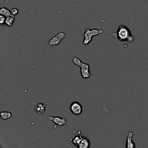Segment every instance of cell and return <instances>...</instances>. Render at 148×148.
Here are the masks:
<instances>
[{
	"label": "cell",
	"instance_id": "obj_1",
	"mask_svg": "<svg viewBox=\"0 0 148 148\" xmlns=\"http://www.w3.org/2000/svg\"><path fill=\"white\" fill-rule=\"evenodd\" d=\"M112 36L121 42L132 43L134 40V37L130 29L127 26L124 25H121L119 26L116 31L112 33Z\"/></svg>",
	"mask_w": 148,
	"mask_h": 148
},
{
	"label": "cell",
	"instance_id": "obj_13",
	"mask_svg": "<svg viewBox=\"0 0 148 148\" xmlns=\"http://www.w3.org/2000/svg\"><path fill=\"white\" fill-rule=\"evenodd\" d=\"M0 116H1V119L7 120L11 118L12 114L9 111H1V114H0Z\"/></svg>",
	"mask_w": 148,
	"mask_h": 148
},
{
	"label": "cell",
	"instance_id": "obj_12",
	"mask_svg": "<svg viewBox=\"0 0 148 148\" xmlns=\"http://www.w3.org/2000/svg\"><path fill=\"white\" fill-rule=\"evenodd\" d=\"M0 14H2V15L6 16V17L12 15L11 13V11L4 7H1V9H0Z\"/></svg>",
	"mask_w": 148,
	"mask_h": 148
},
{
	"label": "cell",
	"instance_id": "obj_11",
	"mask_svg": "<svg viewBox=\"0 0 148 148\" xmlns=\"http://www.w3.org/2000/svg\"><path fill=\"white\" fill-rule=\"evenodd\" d=\"M14 16L11 15V16H7L6 17V20H5V23L4 24L6 25L8 27H12L14 24Z\"/></svg>",
	"mask_w": 148,
	"mask_h": 148
},
{
	"label": "cell",
	"instance_id": "obj_14",
	"mask_svg": "<svg viewBox=\"0 0 148 148\" xmlns=\"http://www.w3.org/2000/svg\"><path fill=\"white\" fill-rule=\"evenodd\" d=\"M10 11H11L12 14L13 16H14V17H15L16 15H17V14H18V12H19L18 10H17V8L12 9V10H10Z\"/></svg>",
	"mask_w": 148,
	"mask_h": 148
},
{
	"label": "cell",
	"instance_id": "obj_10",
	"mask_svg": "<svg viewBox=\"0 0 148 148\" xmlns=\"http://www.w3.org/2000/svg\"><path fill=\"white\" fill-rule=\"evenodd\" d=\"M90 146V142L88 138L84 137L81 140L80 143L79 145V148H89Z\"/></svg>",
	"mask_w": 148,
	"mask_h": 148
},
{
	"label": "cell",
	"instance_id": "obj_15",
	"mask_svg": "<svg viewBox=\"0 0 148 148\" xmlns=\"http://www.w3.org/2000/svg\"><path fill=\"white\" fill-rule=\"evenodd\" d=\"M6 16L4 15H2V14H1L0 15V24H4V23H5V20H6Z\"/></svg>",
	"mask_w": 148,
	"mask_h": 148
},
{
	"label": "cell",
	"instance_id": "obj_3",
	"mask_svg": "<svg viewBox=\"0 0 148 148\" xmlns=\"http://www.w3.org/2000/svg\"><path fill=\"white\" fill-rule=\"evenodd\" d=\"M103 33V30H100V29L87 28L83 34L84 39H83V41H82V44L83 45L89 44V43L92 41V38H93L94 36H96L100 34H102Z\"/></svg>",
	"mask_w": 148,
	"mask_h": 148
},
{
	"label": "cell",
	"instance_id": "obj_6",
	"mask_svg": "<svg viewBox=\"0 0 148 148\" xmlns=\"http://www.w3.org/2000/svg\"><path fill=\"white\" fill-rule=\"evenodd\" d=\"M84 137V135L82 134V132L80 130L77 132L76 134L75 135V137H72V138H70L69 140V145H70L72 147H79V143H80L81 140Z\"/></svg>",
	"mask_w": 148,
	"mask_h": 148
},
{
	"label": "cell",
	"instance_id": "obj_7",
	"mask_svg": "<svg viewBox=\"0 0 148 148\" xmlns=\"http://www.w3.org/2000/svg\"><path fill=\"white\" fill-rule=\"evenodd\" d=\"M48 119H49V121L53 122L55 124L59 126V127H62V126L65 125V124L67 123L66 119L65 118V117L61 118V117L59 116H49L48 117Z\"/></svg>",
	"mask_w": 148,
	"mask_h": 148
},
{
	"label": "cell",
	"instance_id": "obj_2",
	"mask_svg": "<svg viewBox=\"0 0 148 148\" xmlns=\"http://www.w3.org/2000/svg\"><path fill=\"white\" fill-rule=\"evenodd\" d=\"M72 62L77 66L80 67V74L81 76L83 79H88L90 77L91 73L90 72V65L88 64L83 63L79 58L74 57L72 59Z\"/></svg>",
	"mask_w": 148,
	"mask_h": 148
},
{
	"label": "cell",
	"instance_id": "obj_9",
	"mask_svg": "<svg viewBox=\"0 0 148 148\" xmlns=\"http://www.w3.org/2000/svg\"><path fill=\"white\" fill-rule=\"evenodd\" d=\"M133 135H134V133L132 132H130L128 133L127 143H126V148H135L136 145L133 141Z\"/></svg>",
	"mask_w": 148,
	"mask_h": 148
},
{
	"label": "cell",
	"instance_id": "obj_5",
	"mask_svg": "<svg viewBox=\"0 0 148 148\" xmlns=\"http://www.w3.org/2000/svg\"><path fill=\"white\" fill-rule=\"evenodd\" d=\"M69 110L75 116L80 115L82 112V106L77 101H74L69 106Z\"/></svg>",
	"mask_w": 148,
	"mask_h": 148
},
{
	"label": "cell",
	"instance_id": "obj_4",
	"mask_svg": "<svg viewBox=\"0 0 148 148\" xmlns=\"http://www.w3.org/2000/svg\"><path fill=\"white\" fill-rule=\"evenodd\" d=\"M66 34H65L64 32H60L58 34H56L54 37H53L52 38L50 39V40L49 41V46L51 47H55V46H57L60 43V42L63 40L64 38H66Z\"/></svg>",
	"mask_w": 148,
	"mask_h": 148
},
{
	"label": "cell",
	"instance_id": "obj_8",
	"mask_svg": "<svg viewBox=\"0 0 148 148\" xmlns=\"http://www.w3.org/2000/svg\"><path fill=\"white\" fill-rule=\"evenodd\" d=\"M49 106V104L46 103H37L35 105L34 111L36 114H44L45 111H46L47 108Z\"/></svg>",
	"mask_w": 148,
	"mask_h": 148
}]
</instances>
